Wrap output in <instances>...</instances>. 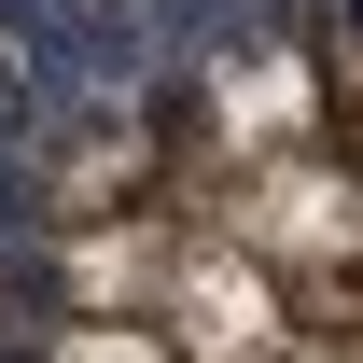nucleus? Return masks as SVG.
Here are the masks:
<instances>
[{"instance_id": "39448f33", "label": "nucleus", "mask_w": 363, "mask_h": 363, "mask_svg": "<svg viewBox=\"0 0 363 363\" xmlns=\"http://www.w3.org/2000/svg\"><path fill=\"white\" fill-rule=\"evenodd\" d=\"M279 363H363V321H294V350Z\"/></svg>"}, {"instance_id": "423d86ee", "label": "nucleus", "mask_w": 363, "mask_h": 363, "mask_svg": "<svg viewBox=\"0 0 363 363\" xmlns=\"http://www.w3.org/2000/svg\"><path fill=\"white\" fill-rule=\"evenodd\" d=\"M321 112H335V140H350V154H335V168L363 182V56H350V70H335V98H321Z\"/></svg>"}, {"instance_id": "f03ea898", "label": "nucleus", "mask_w": 363, "mask_h": 363, "mask_svg": "<svg viewBox=\"0 0 363 363\" xmlns=\"http://www.w3.org/2000/svg\"><path fill=\"white\" fill-rule=\"evenodd\" d=\"M182 238H196V210H126V224H84L70 238V294H84V321H154V294H168Z\"/></svg>"}, {"instance_id": "20e7f679", "label": "nucleus", "mask_w": 363, "mask_h": 363, "mask_svg": "<svg viewBox=\"0 0 363 363\" xmlns=\"http://www.w3.org/2000/svg\"><path fill=\"white\" fill-rule=\"evenodd\" d=\"M43 363H168V335H154V321H70Z\"/></svg>"}, {"instance_id": "7ed1b4c3", "label": "nucleus", "mask_w": 363, "mask_h": 363, "mask_svg": "<svg viewBox=\"0 0 363 363\" xmlns=\"http://www.w3.org/2000/svg\"><path fill=\"white\" fill-rule=\"evenodd\" d=\"M321 98L294 56H252V70H224V140H238V168H266V154H321Z\"/></svg>"}, {"instance_id": "f257e3e1", "label": "nucleus", "mask_w": 363, "mask_h": 363, "mask_svg": "<svg viewBox=\"0 0 363 363\" xmlns=\"http://www.w3.org/2000/svg\"><path fill=\"white\" fill-rule=\"evenodd\" d=\"M154 335H168L182 363H279L294 350V308H279V279L252 266V252H224V238L196 224L182 266H168V294H154Z\"/></svg>"}]
</instances>
